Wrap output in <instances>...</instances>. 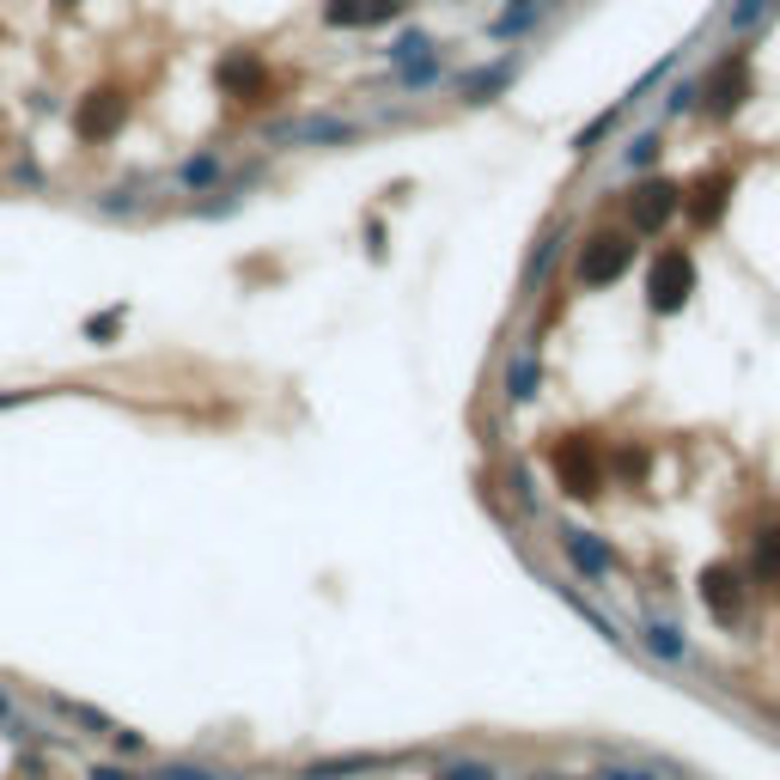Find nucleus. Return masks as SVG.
<instances>
[{
	"instance_id": "1",
	"label": "nucleus",
	"mask_w": 780,
	"mask_h": 780,
	"mask_svg": "<svg viewBox=\"0 0 780 780\" xmlns=\"http://www.w3.org/2000/svg\"><path fill=\"white\" fill-rule=\"evenodd\" d=\"M628 269H634V232H597V238L580 245V257H573L580 287H616Z\"/></svg>"
},
{
	"instance_id": "2",
	"label": "nucleus",
	"mask_w": 780,
	"mask_h": 780,
	"mask_svg": "<svg viewBox=\"0 0 780 780\" xmlns=\"http://www.w3.org/2000/svg\"><path fill=\"white\" fill-rule=\"evenodd\" d=\"M689 293H695V262H689V250H658L653 269H646V306H653L658 318H677V311L689 306Z\"/></svg>"
},
{
	"instance_id": "3",
	"label": "nucleus",
	"mask_w": 780,
	"mask_h": 780,
	"mask_svg": "<svg viewBox=\"0 0 780 780\" xmlns=\"http://www.w3.org/2000/svg\"><path fill=\"white\" fill-rule=\"evenodd\" d=\"M123 123H128V98L116 86H98V92H86L74 104V135L86 147H104L110 135H123Z\"/></svg>"
},
{
	"instance_id": "4",
	"label": "nucleus",
	"mask_w": 780,
	"mask_h": 780,
	"mask_svg": "<svg viewBox=\"0 0 780 780\" xmlns=\"http://www.w3.org/2000/svg\"><path fill=\"white\" fill-rule=\"evenodd\" d=\"M677 208H683V189L665 184V177H653V184H641L634 196H628V226L634 232H665Z\"/></svg>"
},
{
	"instance_id": "5",
	"label": "nucleus",
	"mask_w": 780,
	"mask_h": 780,
	"mask_svg": "<svg viewBox=\"0 0 780 780\" xmlns=\"http://www.w3.org/2000/svg\"><path fill=\"white\" fill-rule=\"evenodd\" d=\"M555 475H561V488L573 494V500H592L597 488H604V470H597L592 445L585 439H561L555 445Z\"/></svg>"
},
{
	"instance_id": "6",
	"label": "nucleus",
	"mask_w": 780,
	"mask_h": 780,
	"mask_svg": "<svg viewBox=\"0 0 780 780\" xmlns=\"http://www.w3.org/2000/svg\"><path fill=\"white\" fill-rule=\"evenodd\" d=\"M702 604H707V616H714L719 628H732L738 616H744V573H732V567H707L702 573Z\"/></svg>"
},
{
	"instance_id": "7",
	"label": "nucleus",
	"mask_w": 780,
	"mask_h": 780,
	"mask_svg": "<svg viewBox=\"0 0 780 780\" xmlns=\"http://www.w3.org/2000/svg\"><path fill=\"white\" fill-rule=\"evenodd\" d=\"M220 86H226L232 98H245V104H262V98H269V67H262L257 55H226V62H220Z\"/></svg>"
},
{
	"instance_id": "8",
	"label": "nucleus",
	"mask_w": 780,
	"mask_h": 780,
	"mask_svg": "<svg viewBox=\"0 0 780 780\" xmlns=\"http://www.w3.org/2000/svg\"><path fill=\"white\" fill-rule=\"evenodd\" d=\"M403 0H323V18L342 25V32H360V25H384V18H397Z\"/></svg>"
},
{
	"instance_id": "9",
	"label": "nucleus",
	"mask_w": 780,
	"mask_h": 780,
	"mask_svg": "<svg viewBox=\"0 0 780 780\" xmlns=\"http://www.w3.org/2000/svg\"><path fill=\"white\" fill-rule=\"evenodd\" d=\"M726 196H732V171H707L702 184L683 196V208H689V220H695V226H714L719 208H726Z\"/></svg>"
},
{
	"instance_id": "10",
	"label": "nucleus",
	"mask_w": 780,
	"mask_h": 780,
	"mask_svg": "<svg viewBox=\"0 0 780 780\" xmlns=\"http://www.w3.org/2000/svg\"><path fill=\"white\" fill-rule=\"evenodd\" d=\"M750 98V55H732V62H719V79H714V110L719 116H732L738 104Z\"/></svg>"
},
{
	"instance_id": "11",
	"label": "nucleus",
	"mask_w": 780,
	"mask_h": 780,
	"mask_svg": "<svg viewBox=\"0 0 780 780\" xmlns=\"http://www.w3.org/2000/svg\"><path fill=\"white\" fill-rule=\"evenodd\" d=\"M567 555H573V567H585V573H610V549L597 543V536H585V531H567Z\"/></svg>"
},
{
	"instance_id": "12",
	"label": "nucleus",
	"mask_w": 780,
	"mask_h": 780,
	"mask_svg": "<svg viewBox=\"0 0 780 780\" xmlns=\"http://www.w3.org/2000/svg\"><path fill=\"white\" fill-rule=\"evenodd\" d=\"M536 379H543L536 354H519V360H512V379H506V397H512V403H531V397H536Z\"/></svg>"
},
{
	"instance_id": "13",
	"label": "nucleus",
	"mask_w": 780,
	"mask_h": 780,
	"mask_svg": "<svg viewBox=\"0 0 780 780\" xmlns=\"http://www.w3.org/2000/svg\"><path fill=\"white\" fill-rule=\"evenodd\" d=\"M756 573H763L768 585H780V531L756 536Z\"/></svg>"
},
{
	"instance_id": "14",
	"label": "nucleus",
	"mask_w": 780,
	"mask_h": 780,
	"mask_svg": "<svg viewBox=\"0 0 780 780\" xmlns=\"http://www.w3.org/2000/svg\"><path fill=\"white\" fill-rule=\"evenodd\" d=\"M123 318H128L123 306H110V311H98V318H86V342H98V348H110V336L123 330Z\"/></svg>"
},
{
	"instance_id": "15",
	"label": "nucleus",
	"mask_w": 780,
	"mask_h": 780,
	"mask_svg": "<svg viewBox=\"0 0 780 780\" xmlns=\"http://www.w3.org/2000/svg\"><path fill=\"white\" fill-rule=\"evenodd\" d=\"M214 177H220V159L214 153H201V159H189V165H184V184H214Z\"/></svg>"
},
{
	"instance_id": "16",
	"label": "nucleus",
	"mask_w": 780,
	"mask_h": 780,
	"mask_svg": "<svg viewBox=\"0 0 780 780\" xmlns=\"http://www.w3.org/2000/svg\"><path fill=\"white\" fill-rule=\"evenodd\" d=\"M646 641H653V653H665V658H683V641H677V628L653 622V628H646Z\"/></svg>"
},
{
	"instance_id": "17",
	"label": "nucleus",
	"mask_w": 780,
	"mask_h": 780,
	"mask_svg": "<svg viewBox=\"0 0 780 780\" xmlns=\"http://www.w3.org/2000/svg\"><path fill=\"white\" fill-rule=\"evenodd\" d=\"M658 159V140H634V147H628V165H653Z\"/></svg>"
},
{
	"instance_id": "18",
	"label": "nucleus",
	"mask_w": 780,
	"mask_h": 780,
	"mask_svg": "<svg viewBox=\"0 0 780 780\" xmlns=\"http://www.w3.org/2000/svg\"><path fill=\"white\" fill-rule=\"evenodd\" d=\"M445 780H494L488 768H475V763H458V768H445Z\"/></svg>"
},
{
	"instance_id": "19",
	"label": "nucleus",
	"mask_w": 780,
	"mask_h": 780,
	"mask_svg": "<svg viewBox=\"0 0 780 780\" xmlns=\"http://www.w3.org/2000/svg\"><path fill=\"white\" fill-rule=\"evenodd\" d=\"M159 780H208V775H201V768H165Z\"/></svg>"
},
{
	"instance_id": "20",
	"label": "nucleus",
	"mask_w": 780,
	"mask_h": 780,
	"mask_svg": "<svg viewBox=\"0 0 780 780\" xmlns=\"http://www.w3.org/2000/svg\"><path fill=\"white\" fill-rule=\"evenodd\" d=\"M92 780H135V775H123V768H98Z\"/></svg>"
},
{
	"instance_id": "21",
	"label": "nucleus",
	"mask_w": 780,
	"mask_h": 780,
	"mask_svg": "<svg viewBox=\"0 0 780 780\" xmlns=\"http://www.w3.org/2000/svg\"><path fill=\"white\" fill-rule=\"evenodd\" d=\"M49 7H55V13L67 18V13H74V7H79V0H49Z\"/></svg>"
},
{
	"instance_id": "22",
	"label": "nucleus",
	"mask_w": 780,
	"mask_h": 780,
	"mask_svg": "<svg viewBox=\"0 0 780 780\" xmlns=\"http://www.w3.org/2000/svg\"><path fill=\"white\" fill-rule=\"evenodd\" d=\"M13 403H18V391H0V409H13Z\"/></svg>"
},
{
	"instance_id": "23",
	"label": "nucleus",
	"mask_w": 780,
	"mask_h": 780,
	"mask_svg": "<svg viewBox=\"0 0 780 780\" xmlns=\"http://www.w3.org/2000/svg\"><path fill=\"white\" fill-rule=\"evenodd\" d=\"M597 780H653V775H597Z\"/></svg>"
},
{
	"instance_id": "24",
	"label": "nucleus",
	"mask_w": 780,
	"mask_h": 780,
	"mask_svg": "<svg viewBox=\"0 0 780 780\" xmlns=\"http://www.w3.org/2000/svg\"><path fill=\"white\" fill-rule=\"evenodd\" d=\"M0 719H7V695H0Z\"/></svg>"
}]
</instances>
